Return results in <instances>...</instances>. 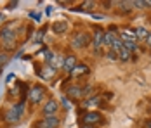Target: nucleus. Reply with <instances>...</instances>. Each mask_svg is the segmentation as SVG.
Masks as SVG:
<instances>
[{
	"mask_svg": "<svg viewBox=\"0 0 151 128\" xmlns=\"http://www.w3.org/2000/svg\"><path fill=\"white\" fill-rule=\"evenodd\" d=\"M14 36H16V31L11 24H7V26H4L0 29V42L4 43V47L7 50H11L14 47Z\"/></svg>",
	"mask_w": 151,
	"mask_h": 128,
	"instance_id": "1",
	"label": "nucleus"
},
{
	"mask_svg": "<svg viewBox=\"0 0 151 128\" xmlns=\"http://www.w3.org/2000/svg\"><path fill=\"white\" fill-rule=\"evenodd\" d=\"M23 111H24V104H23V102H17L11 111H7L5 121H7V123H17V121L23 118Z\"/></svg>",
	"mask_w": 151,
	"mask_h": 128,
	"instance_id": "2",
	"label": "nucleus"
},
{
	"mask_svg": "<svg viewBox=\"0 0 151 128\" xmlns=\"http://www.w3.org/2000/svg\"><path fill=\"white\" fill-rule=\"evenodd\" d=\"M91 35L89 33H76L75 38L71 40V47L73 49H85L91 45Z\"/></svg>",
	"mask_w": 151,
	"mask_h": 128,
	"instance_id": "3",
	"label": "nucleus"
},
{
	"mask_svg": "<svg viewBox=\"0 0 151 128\" xmlns=\"http://www.w3.org/2000/svg\"><path fill=\"white\" fill-rule=\"evenodd\" d=\"M82 123L83 125H97V123H103V116L101 113H96V111H91V113H85L82 116Z\"/></svg>",
	"mask_w": 151,
	"mask_h": 128,
	"instance_id": "4",
	"label": "nucleus"
},
{
	"mask_svg": "<svg viewBox=\"0 0 151 128\" xmlns=\"http://www.w3.org/2000/svg\"><path fill=\"white\" fill-rule=\"evenodd\" d=\"M44 95H45V88L40 85L33 87L30 90V94H28V99L33 102V104H40V100L44 99Z\"/></svg>",
	"mask_w": 151,
	"mask_h": 128,
	"instance_id": "5",
	"label": "nucleus"
},
{
	"mask_svg": "<svg viewBox=\"0 0 151 128\" xmlns=\"http://www.w3.org/2000/svg\"><path fill=\"white\" fill-rule=\"evenodd\" d=\"M103 42H104V31L101 28L96 29V33H94V36H92V45H94V52L96 54H101V47H103Z\"/></svg>",
	"mask_w": 151,
	"mask_h": 128,
	"instance_id": "6",
	"label": "nucleus"
},
{
	"mask_svg": "<svg viewBox=\"0 0 151 128\" xmlns=\"http://www.w3.org/2000/svg\"><path fill=\"white\" fill-rule=\"evenodd\" d=\"M58 125H59V118H56V116H45L37 125V128H58Z\"/></svg>",
	"mask_w": 151,
	"mask_h": 128,
	"instance_id": "7",
	"label": "nucleus"
},
{
	"mask_svg": "<svg viewBox=\"0 0 151 128\" xmlns=\"http://www.w3.org/2000/svg\"><path fill=\"white\" fill-rule=\"evenodd\" d=\"M58 109H59V104L56 100H49L45 106H44V114L45 116H56Z\"/></svg>",
	"mask_w": 151,
	"mask_h": 128,
	"instance_id": "8",
	"label": "nucleus"
},
{
	"mask_svg": "<svg viewBox=\"0 0 151 128\" xmlns=\"http://www.w3.org/2000/svg\"><path fill=\"white\" fill-rule=\"evenodd\" d=\"M76 64H78V62H76V57L75 56H68V57H64V62H63V69H64V71H73V69H75V66Z\"/></svg>",
	"mask_w": 151,
	"mask_h": 128,
	"instance_id": "9",
	"label": "nucleus"
},
{
	"mask_svg": "<svg viewBox=\"0 0 151 128\" xmlns=\"http://www.w3.org/2000/svg\"><path fill=\"white\" fill-rule=\"evenodd\" d=\"M52 31H54L56 35H63V33H66V31H68V23H66V21H54V24H52Z\"/></svg>",
	"mask_w": 151,
	"mask_h": 128,
	"instance_id": "10",
	"label": "nucleus"
},
{
	"mask_svg": "<svg viewBox=\"0 0 151 128\" xmlns=\"http://www.w3.org/2000/svg\"><path fill=\"white\" fill-rule=\"evenodd\" d=\"M68 95L73 97V99H80V97H83V88L82 87H76V85L68 87Z\"/></svg>",
	"mask_w": 151,
	"mask_h": 128,
	"instance_id": "11",
	"label": "nucleus"
},
{
	"mask_svg": "<svg viewBox=\"0 0 151 128\" xmlns=\"http://www.w3.org/2000/svg\"><path fill=\"white\" fill-rule=\"evenodd\" d=\"M89 73V68L85 66V64H76L75 69L71 71V76L73 78H78V76H82V74H87Z\"/></svg>",
	"mask_w": 151,
	"mask_h": 128,
	"instance_id": "12",
	"label": "nucleus"
},
{
	"mask_svg": "<svg viewBox=\"0 0 151 128\" xmlns=\"http://www.w3.org/2000/svg\"><path fill=\"white\" fill-rule=\"evenodd\" d=\"M40 74H42V78H44V80H50V78L56 74V69H54L52 66H49V64H47V66H44V68H42Z\"/></svg>",
	"mask_w": 151,
	"mask_h": 128,
	"instance_id": "13",
	"label": "nucleus"
},
{
	"mask_svg": "<svg viewBox=\"0 0 151 128\" xmlns=\"http://www.w3.org/2000/svg\"><path fill=\"white\" fill-rule=\"evenodd\" d=\"M115 38H116V35H115L113 31H106L103 45H106V47H109V49H111V45H113V42H115Z\"/></svg>",
	"mask_w": 151,
	"mask_h": 128,
	"instance_id": "14",
	"label": "nucleus"
},
{
	"mask_svg": "<svg viewBox=\"0 0 151 128\" xmlns=\"http://www.w3.org/2000/svg\"><path fill=\"white\" fill-rule=\"evenodd\" d=\"M134 33H136L137 40H144V42H146V38H148V35H150V31H148L146 28H136Z\"/></svg>",
	"mask_w": 151,
	"mask_h": 128,
	"instance_id": "15",
	"label": "nucleus"
},
{
	"mask_svg": "<svg viewBox=\"0 0 151 128\" xmlns=\"http://www.w3.org/2000/svg\"><path fill=\"white\" fill-rule=\"evenodd\" d=\"M103 104V100H101V97H91V99H87L82 106L83 107H92V106H101Z\"/></svg>",
	"mask_w": 151,
	"mask_h": 128,
	"instance_id": "16",
	"label": "nucleus"
},
{
	"mask_svg": "<svg viewBox=\"0 0 151 128\" xmlns=\"http://www.w3.org/2000/svg\"><path fill=\"white\" fill-rule=\"evenodd\" d=\"M118 5H120V12H130L134 7H132V2H118Z\"/></svg>",
	"mask_w": 151,
	"mask_h": 128,
	"instance_id": "17",
	"label": "nucleus"
},
{
	"mask_svg": "<svg viewBox=\"0 0 151 128\" xmlns=\"http://www.w3.org/2000/svg\"><path fill=\"white\" fill-rule=\"evenodd\" d=\"M122 49H125V47H123V42L120 40V36H116V38H115V42H113V45H111V50L120 52Z\"/></svg>",
	"mask_w": 151,
	"mask_h": 128,
	"instance_id": "18",
	"label": "nucleus"
},
{
	"mask_svg": "<svg viewBox=\"0 0 151 128\" xmlns=\"http://www.w3.org/2000/svg\"><path fill=\"white\" fill-rule=\"evenodd\" d=\"M123 47H125V49H127L130 54L137 50V43H136V42H123Z\"/></svg>",
	"mask_w": 151,
	"mask_h": 128,
	"instance_id": "19",
	"label": "nucleus"
},
{
	"mask_svg": "<svg viewBox=\"0 0 151 128\" xmlns=\"http://www.w3.org/2000/svg\"><path fill=\"white\" fill-rule=\"evenodd\" d=\"M118 59H122V61H129V59H130V52H129L127 49H122L120 52H118Z\"/></svg>",
	"mask_w": 151,
	"mask_h": 128,
	"instance_id": "20",
	"label": "nucleus"
},
{
	"mask_svg": "<svg viewBox=\"0 0 151 128\" xmlns=\"http://www.w3.org/2000/svg\"><path fill=\"white\" fill-rule=\"evenodd\" d=\"M106 57L108 59H111V61H118V52H115V50H108V54H106Z\"/></svg>",
	"mask_w": 151,
	"mask_h": 128,
	"instance_id": "21",
	"label": "nucleus"
},
{
	"mask_svg": "<svg viewBox=\"0 0 151 128\" xmlns=\"http://www.w3.org/2000/svg\"><path fill=\"white\" fill-rule=\"evenodd\" d=\"M132 7H136V9H146L144 0H134V2H132Z\"/></svg>",
	"mask_w": 151,
	"mask_h": 128,
	"instance_id": "22",
	"label": "nucleus"
},
{
	"mask_svg": "<svg viewBox=\"0 0 151 128\" xmlns=\"http://www.w3.org/2000/svg\"><path fill=\"white\" fill-rule=\"evenodd\" d=\"M7 61H9V56H7V54H0V66H2V68L7 64Z\"/></svg>",
	"mask_w": 151,
	"mask_h": 128,
	"instance_id": "23",
	"label": "nucleus"
},
{
	"mask_svg": "<svg viewBox=\"0 0 151 128\" xmlns=\"http://www.w3.org/2000/svg\"><path fill=\"white\" fill-rule=\"evenodd\" d=\"M63 106H64L66 109H70V100L66 99V97H63Z\"/></svg>",
	"mask_w": 151,
	"mask_h": 128,
	"instance_id": "24",
	"label": "nucleus"
},
{
	"mask_svg": "<svg viewBox=\"0 0 151 128\" xmlns=\"http://www.w3.org/2000/svg\"><path fill=\"white\" fill-rule=\"evenodd\" d=\"M12 80H14V73H11V74H7V80H5V82H7V83H11Z\"/></svg>",
	"mask_w": 151,
	"mask_h": 128,
	"instance_id": "25",
	"label": "nucleus"
},
{
	"mask_svg": "<svg viewBox=\"0 0 151 128\" xmlns=\"http://www.w3.org/2000/svg\"><path fill=\"white\" fill-rule=\"evenodd\" d=\"M92 5H94L92 2H85V4H83V7H85V9H91Z\"/></svg>",
	"mask_w": 151,
	"mask_h": 128,
	"instance_id": "26",
	"label": "nucleus"
},
{
	"mask_svg": "<svg viewBox=\"0 0 151 128\" xmlns=\"http://www.w3.org/2000/svg\"><path fill=\"white\" fill-rule=\"evenodd\" d=\"M144 5H146V9H151V0H144Z\"/></svg>",
	"mask_w": 151,
	"mask_h": 128,
	"instance_id": "27",
	"label": "nucleus"
},
{
	"mask_svg": "<svg viewBox=\"0 0 151 128\" xmlns=\"http://www.w3.org/2000/svg\"><path fill=\"white\" fill-rule=\"evenodd\" d=\"M16 5H17V2H11L9 4V9H16Z\"/></svg>",
	"mask_w": 151,
	"mask_h": 128,
	"instance_id": "28",
	"label": "nucleus"
},
{
	"mask_svg": "<svg viewBox=\"0 0 151 128\" xmlns=\"http://www.w3.org/2000/svg\"><path fill=\"white\" fill-rule=\"evenodd\" d=\"M146 43H148V45H150V47H151V33H150V35H148V38H146Z\"/></svg>",
	"mask_w": 151,
	"mask_h": 128,
	"instance_id": "29",
	"label": "nucleus"
},
{
	"mask_svg": "<svg viewBox=\"0 0 151 128\" xmlns=\"http://www.w3.org/2000/svg\"><path fill=\"white\" fill-rule=\"evenodd\" d=\"M31 17H33V19H40V16H38V14H35V12H31Z\"/></svg>",
	"mask_w": 151,
	"mask_h": 128,
	"instance_id": "30",
	"label": "nucleus"
},
{
	"mask_svg": "<svg viewBox=\"0 0 151 128\" xmlns=\"http://www.w3.org/2000/svg\"><path fill=\"white\" fill-rule=\"evenodd\" d=\"M82 128H96V127H92V125H82Z\"/></svg>",
	"mask_w": 151,
	"mask_h": 128,
	"instance_id": "31",
	"label": "nucleus"
},
{
	"mask_svg": "<svg viewBox=\"0 0 151 128\" xmlns=\"http://www.w3.org/2000/svg\"><path fill=\"white\" fill-rule=\"evenodd\" d=\"M146 128H151V121H146Z\"/></svg>",
	"mask_w": 151,
	"mask_h": 128,
	"instance_id": "32",
	"label": "nucleus"
},
{
	"mask_svg": "<svg viewBox=\"0 0 151 128\" xmlns=\"http://www.w3.org/2000/svg\"><path fill=\"white\" fill-rule=\"evenodd\" d=\"M150 113H151V107H150Z\"/></svg>",
	"mask_w": 151,
	"mask_h": 128,
	"instance_id": "33",
	"label": "nucleus"
},
{
	"mask_svg": "<svg viewBox=\"0 0 151 128\" xmlns=\"http://www.w3.org/2000/svg\"><path fill=\"white\" fill-rule=\"evenodd\" d=\"M0 69H2V66H0Z\"/></svg>",
	"mask_w": 151,
	"mask_h": 128,
	"instance_id": "34",
	"label": "nucleus"
}]
</instances>
